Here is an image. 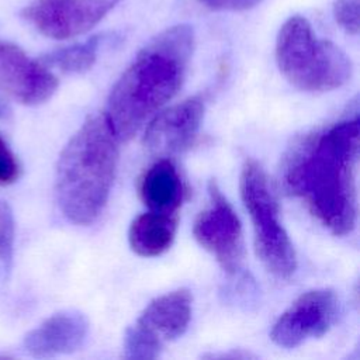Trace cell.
Segmentation results:
<instances>
[{
  "instance_id": "9a60e30c",
  "label": "cell",
  "mask_w": 360,
  "mask_h": 360,
  "mask_svg": "<svg viewBox=\"0 0 360 360\" xmlns=\"http://www.w3.org/2000/svg\"><path fill=\"white\" fill-rule=\"evenodd\" d=\"M98 46L100 37H91L86 42L49 52L44 55L39 62L46 68H56L65 73H82L94 65Z\"/></svg>"
},
{
  "instance_id": "8fae6325",
  "label": "cell",
  "mask_w": 360,
  "mask_h": 360,
  "mask_svg": "<svg viewBox=\"0 0 360 360\" xmlns=\"http://www.w3.org/2000/svg\"><path fill=\"white\" fill-rule=\"evenodd\" d=\"M89 322L77 311H62L30 330L22 342L32 357H53L80 349L87 338Z\"/></svg>"
},
{
  "instance_id": "8992f818",
  "label": "cell",
  "mask_w": 360,
  "mask_h": 360,
  "mask_svg": "<svg viewBox=\"0 0 360 360\" xmlns=\"http://www.w3.org/2000/svg\"><path fill=\"white\" fill-rule=\"evenodd\" d=\"M210 204L195 218V240L210 252L228 274H235L243 259L242 225L232 205L212 180L208 184Z\"/></svg>"
},
{
  "instance_id": "5bb4252c",
  "label": "cell",
  "mask_w": 360,
  "mask_h": 360,
  "mask_svg": "<svg viewBox=\"0 0 360 360\" xmlns=\"http://www.w3.org/2000/svg\"><path fill=\"white\" fill-rule=\"evenodd\" d=\"M177 222V214L149 211L138 215L128 231L131 249L142 257H155L165 253L174 240Z\"/></svg>"
},
{
  "instance_id": "e0dca14e",
  "label": "cell",
  "mask_w": 360,
  "mask_h": 360,
  "mask_svg": "<svg viewBox=\"0 0 360 360\" xmlns=\"http://www.w3.org/2000/svg\"><path fill=\"white\" fill-rule=\"evenodd\" d=\"M333 15L346 32L353 35L359 32V0H336Z\"/></svg>"
},
{
  "instance_id": "ba28073f",
  "label": "cell",
  "mask_w": 360,
  "mask_h": 360,
  "mask_svg": "<svg viewBox=\"0 0 360 360\" xmlns=\"http://www.w3.org/2000/svg\"><path fill=\"white\" fill-rule=\"evenodd\" d=\"M121 0H35L22 17L42 35L66 39L87 32Z\"/></svg>"
},
{
  "instance_id": "7c38bea8",
  "label": "cell",
  "mask_w": 360,
  "mask_h": 360,
  "mask_svg": "<svg viewBox=\"0 0 360 360\" xmlns=\"http://www.w3.org/2000/svg\"><path fill=\"white\" fill-rule=\"evenodd\" d=\"M190 318L191 294L186 288H179L150 301L132 326L163 347L166 342L186 332Z\"/></svg>"
},
{
  "instance_id": "3957f363",
  "label": "cell",
  "mask_w": 360,
  "mask_h": 360,
  "mask_svg": "<svg viewBox=\"0 0 360 360\" xmlns=\"http://www.w3.org/2000/svg\"><path fill=\"white\" fill-rule=\"evenodd\" d=\"M118 139L104 115L84 121L60 152L55 190L62 214L89 225L103 212L118 165Z\"/></svg>"
},
{
  "instance_id": "d6986e66",
  "label": "cell",
  "mask_w": 360,
  "mask_h": 360,
  "mask_svg": "<svg viewBox=\"0 0 360 360\" xmlns=\"http://www.w3.org/2000/svg\"><path fill=\"white\" fill-rule=\"evenodd\" d=\"M210 8L221 11H242L255 7L260 0H202Z\"/></svg>"
},
{
  "instance_id": "ac0fdd59",
  "label": "cell",
  "mask_w": 360,
  "mask_h": 360,
  "mask_svg": "<svg viewBox=\"0 0 360 360\" xmlns=\"http://www.w3.org/2000/svg\"><path fill=\"white\" fill-rule=\"evenodd\" d=\"M20 176V165L6 141L0 136V186L14 183Z\"/></svg>"
},
{
  "instance_id": "2e32d148",
  "label": "cell",
  "mask_w": 360,
  "mask_h": 360,
  "mask_svg": "<svg viewBox=\"0 0 360 360\" xmlns=\"http://www.w3.org/2000/svg\"><path fill=\"white\" fill-rule=\"evenodd\" d=\"M14 217L10 205L0 200V271H7L14 249Z\"/></svg>"
},
{
  "instance_id": "5b68a950",
  "label": "cell",
  "mask_w": 360,
  "mask_h": 360,
  "mask_svg": "<svg viewBox=\"0 0 360 360\" xmlns=\"http://www.w3.org/2000/svg\"><path fill=\"white\" fill-rule=\"evenodd\" d=\"M239 187L253 225L255 248L260 262L274 277L290 278L297 269L295 250L280 221L278 204L269 179L256 160L245 162Z\"/></svg>"
},
{
  "instance_id": "30bf717a",
  "label": "cell",
  "mask_w": 360,
  "mask_h": 360,
  "mask_svg": "<svg viewBox=\"0 0 360 360\" xmlns=\"http://www.w3.org/2000/svg\"><path fill=\"white\" fill-rule=\"evenodd\" d=\"M202 117L204 100L200 96L188 97L152 118L143 143L156 155L180 153L194 143Z\"/></svg>"
},
{
  "instance_id": "277c9868",
  "label": "cell",
  "mask_w": 360,
  "mask_h": 360,
  "mask_svg": "<svg viewBox=\"0 0 360 360\" xmlns=\"http://www.w3.org/2000/svg\"><path fill=\"white\" fill-rule=\"evenodd\" d=\"M276 60L283 76L308 93L336 90L350 80L353 72L349 56L333 42L318 38L301 15L290 17L280 28Z\"/></svg>"
},
{
  "instance_id": "7a4b0ae2",
  "label": "cell",
  "mask_w": 360,
  "mask_h": 360,
  "mask_svg": "<svg viewBox=\"0 0 360 360\" xmlns=\"http://www.w3.org/2000/svg\"><path fill=\"white\" fill-rule=\"evenodd\" d=\"M194 48L190 25L152 38L117 80L103 114L118 141L131 139L180 90Z\"/></svg>"
},
{
  "instance_id": "52a82bcc",
  "label": "cell",
  "mask_w": 360,
  "mask_h": 360,
  "mask_svg": "<svg viewBox=\"0 0 360 360\" xmlns=\"http://www.w3.org/2000/svg\"><path fill=\"white\" fill-rule=\"evenodd\" d=\"M339 300L329 288L300 295L276 321L270 338L281 347L292 349L309 339L322 338L336 322Z\"/></svg>"
},
{
  "instance_id": "4fadbf2b",
  "label": "cell",
  "mask_w": 360,
  "mask_h": 360,
  "mask_svg": "<svg viewBox=\"0 0 360 360\" xmlns=\"http://www.w3.org/2000/svg\"><path fill=\"white\" fill-rule=\"evenodd\" d=\"M142 202L153 212L177 214L183 198L184 186L174 163L166 158L152 163L138 183Z\"/></svg>"
},
{
  "instance_id": "6da1fadb",
  "label": "cell",
  "mask_w": 360,
  "mask_h": 360,
  "mask_svg": "<svg viewBox=\"0 0 360 360\" xmlns=\"http://www.w3.org/2000/svg\"><path fill=\"white\" fill-rule=\"evenodd\" d=\"M359 148L360 121L354 117L305 135L283 163L288 194L338 236L349 235L357 224Z\"/></svg>"
},
{
  "instance_id": "ffe728a7",
  "label": "cell",
  "mask_w": 360,
  "mask_h": 360,
  "mask_svg": "<svg viewBox=\"0 0 360 360\" xmlns=\"http://www.w3.org/2000/svg\"><path fill=\"white\" fill-rule=\"evenodd\" d=\"M7 115H8V108H7V105L0 101V120L7 118Z\"/></svg>"
},
{
  "instance_id": "9c48e42d",
  "label": "cell",
  "mask_w": 360,
  "mask_h": 360,
  "mask_svg": "<svg viewBox=\"0 0 360 360\" xmlns=\"http://www.w3.org/2000/svg\"><path fill=\"white\" fill-rule=\"evenodd\" d=\"M56 76L20 46L0 39V90L25 105L42 104L56 91Z\"/></svg>"
}]
</instances>
